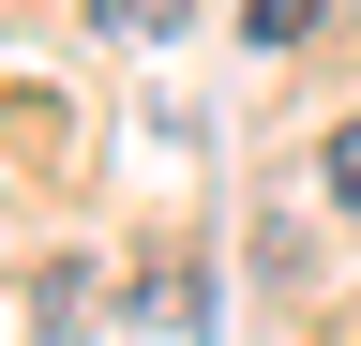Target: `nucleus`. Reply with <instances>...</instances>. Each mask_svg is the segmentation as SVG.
Listing matches in <instances>:
<instances>
[{"label":"nucleus","mask_w":361,"mask_h":346,"mask_svg":"<svg viewBox=\"0 0 361 346\" xmlns=\"http://www.w3.org/2000/svg\"><path fill=\"white\" fill-rule=\"evenodd\" d=\"M90 16H106L121 46H151V30H180V0H90Z\"/></svg>","instance_id":"nucleus-1"},{"label":"nucleus","mask_w":361,"mask_h":346,"mask_svg":"<svg viewBox=\"0 0 361 346\" xmlns=\"http://www.w3.org/2000/svg\"><path fill=\"white\" fill-rule=\"evenodd\" d=\"M316 181H331V196L361 211V121H331V151H316Z\"/></svg>","instance_id":"nucleus-2"},{"label":"nucleus","mask_w":361,"mask_h":346,"mask_svg":"<svg viewBox=\"0 0 361 346\" xmlns=\"http://www.w3.org/2000/svg\"><path fill=\"white\" fill-rule=\"evenodd\" d=\"M256 16V46H286V30H316V0H241Z\"/></svg>","instance_id":"nucleus-3"}]
</instances>
